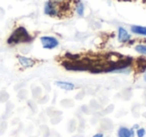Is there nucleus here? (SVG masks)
<instances>
[{"instance_id":"nucleus-1","label":"nucleus","mask_w":146,"mask_h":137,"mask_svg":"<svg viewBox=\"0 0 146 137\" xmlns=\"http://www.w3.org/2000/svg\"><path fill=\"white\" fill-rule=\"evenodd\" d=\"M75 0H48L45 3L44 13L51 17H65L72 12V7L75 10Z\"/></svg>"},{"instance_id":"nucleus-2","label":"nucleus","mask_w":146,"mask_h":137,"mask_svg":"<svg viewBox=\"0 0 146 137\" xmlns=\"http://www.w3.org/2000/svg\"><path fill=\"white\" fill-rule=\"evenodd\" d=\"M32 36L23 26H19L12 32V34L7 39L9 45L20 44V43H29L32 41Z\"/></svg>"},{"instance_id":"nucleus-3","label":"nucleus","mask_w":146,"mask_h":137,"mask_svg":"<svg viewBox=\"0 0 146 137\" xmlns=\"http://www.w3.org/2000/svg\"><path fill=\"white\" fill-rule=\"evenodd\" d=\"M40 41L43 48L45 49H54L59 45V41L53 36H42Z\"/></svg>"},{"instance_id":"nucleus-4","label":"nucleus","mask_w":146,"mask_h":137,"mask_svg":"<svg viewBox=\"0 0 146 137\" xmlns=\"http://www.w3.org/2000/svg\"><path fill=\"white\" fill-rule=\"evenodd\" d=\"M131 40V35L127 32L125 28L119 27L118 28V41L121 43H127Z\"/></svg>"},{"instance_id":"nucleus-5","label":"nucleus","mask_w":146,"mask_h":137,"mask_svg":"<svg viewBox=\"0 0 146 137\" xmlns=\"http://www.w3.org/2000/svg\"><path fill=\"white\" fill-rule=\"evenodd\" d=\"M17 59H18L19 63L22 67L24 68H29V67H32L33 65L36 63V61L32 58H29V57H25V56H21V55H18L17 56Z\"/></svg>"},{"instance_id":"nucleus-6","label":"nucleus","mask_w":146,"mask_h":137,"mask_svg":"<svg viewBox=\"0 0 146 137\" xmlns=\"http://www.w3.org/2000/svg\"><path fill=\"white\" fill-rule=\"evenodd\" d=\"M117 135H118V137H133L134 131H133V129H129V128H127V127L121 126L118 129Z\"/></svg>"},{"instance_id":"nucleus-7","label":"nucleus","mask_w":146,"mask_h":137,"mask_svg":"<svg viewBox=\"0 0 146 137\" xmlns=\"http://www.w3.org/2000/svg\"><path fill=\"white\" fill-rule=\"evenodd\" d=\"M55 84L57 85L58 87H60L61 89L66 91H71L75 88V85L71 82H66V81H56Z\"/></svg>"},{"instance_id":"nucleus-8","label":"nucleus","mask_w":146,"mask_h":137,"mask_svg":"<svg viewBox=\"0 0 146 137\" xmlns=\"http://www.w3.org/2000/svg\"><path fill=\"white\" fill-rule=\"evenodd\" d=\"M131 31L134 34L142 35V36H146V27L145 26H140V25H133L131 26Z\"/></svg>"},{"instance_id":"nucleus-9","label":"nucleus","mask_w":146,"mask_h":137,"mask_svg":"<svg viewBox=\"0 0 146 137\" xmlns=\"http://www.w3.org/2000/svg\"><path fill=\"white\" fill-rule=\"evenodd\" d=\"M75 11L79 16H83L84 14V5L81 1H76V4H75Z\"/></svg>"},{"instance_id":"nucleus-10","label":"nucleus","mask_w":146,"mask_h":137,"mask_svg":"<svg viewBox=\"0 0 146 137\" xmlns=\"http://www.w3.org/2000/svg\"><path fill=\"white\" fill-rule=\"evenodd\" d=\"M135 50L137 52L141 53L143 55H146V45H143V44H139L135 47Z\"/></svg>"},{"instance_id":"nucleus-11","label":"nucleus","mask_w":146,"mask_h":137,"mask_svg":"<svg viewBox=\"0 0 146 137\" xmlns=\"http://www.w3.org/2000/svg\"><path fill=\"white\" fill-rule=\"evenodd\" d=\"M136 134H137L138 137H144L146 134V131L144 128H138L137 130H136Z\"/></svg>"},{"instance_id":"nucleus-12","label":"nucleus","mask_w":146,"mask_h":137,"mask_svg":"<svg viewBox=\"0 0 146 137\" xmlns=\"http://www.w3.org/2000/svg\"><path fill=\"white\" fill-rule=\"evenodd\" d=\"M93 137H103V134L102 133H96L95 135H93Z\"/></svg>"},{"instance_id":"nucleus-13","label":"nucleus","mask_w":146,"mask_h":137,"mask_svg":"<svg viewBox=\"0 0 146 137\" xmlns=\"http://www.w3.org/2000/svg\"><path fill=\"white\" fill-rule=\"evenodd\" d=\"M143 79H144V81L146 82V71H145V73H144V76H143Z\"/></svg>"},{"instance_id":"nucleus-14","label":"nucleus","mask_w":146,"mask_h":137,"mask_svg":"<svg viewBox=\"0 0 146 137\" xmlns=\"http://www.w3.org/2000/svg\"><path fill=\"white\" fill-rule=\"evenodd\" d=\"M124 1H127V0H124Z\"/></svg>"}]
</instances>
